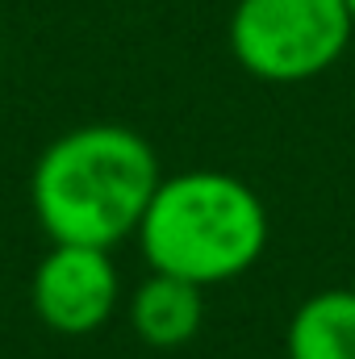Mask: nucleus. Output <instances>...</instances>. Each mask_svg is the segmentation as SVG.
<instances>
[{"mask_svg":"<svg viewBox=\"0 0 355 359\" xmlns=\"http://www.w3.org/2000/svg\"><path fill=\"white\" fill-rule=\"evenodd\" d=\"M34 313L46 330L63 339H84L100 330L117 301H121V276L109 251L76 247V243H51L42 264L34 271Z\"/></svg>","mask_w":355,"mask_h":359,"instance_id":"nucleus-4","label":"nucleus"},{"mask_svg":"<svg viewBox=\"0 0 355 359\" xmlns=\"http://www.w3.org/2000/svg\"><path fill=\"white\" fill-rule=\"evenodd\" d=\"M351 29L347 0H239L230 46L255 80L301 84L339 63Z\"/></svg>","mask_w":355,"mask_h":359,"instance_id":"nucleus-3","label":"nucleus"},{"mask_svg":"<svg viewBox=\"0 0 355 359\" xmlns=\"http://www.w3.org/2000/svg\"><path fill=\"white\" fill-rule=\"evenodd\" d=\"M163 184L155 147L130 126H76L34 163L29 201L51 243L113 251L138 234L142 213Z\"/></svg>","mask_w":355,"mask_h":359,"instance_id":"nucleus-1","label":"nucleus"},{"mask_svg":"<svg viewBox=\"0 0 355 359\" xmlns=\"http://www.w3.org/2000/svg\"><path fill=\"white\" fill-rule=\"evenodd\" d=\"M201 322H205V297L196 284H188L180 276L151 271L130 297V326L155 351H172V347L192 343Z\"/></svg>","mask_w":355,"mask_h":359,"instance_id":"nucleus-5","label":"nucleus"},{"mask_svg":"<svg viewBox=\"0 0 355 359\" xmlns=\"http://www.w3.org/2000/svg\"><path fill=\"white\" fill-rule=\"evenodd\" d=\"M134 238L151 271L209 288L239 280L260 264L267 247V209L247 180L196 168L163 176Z\"/></svg>","mask_w":355,"mask_h":359,"instance_id":"nucleus-2","label":"nucleus"},{"mask_svg":"<svg viewBox=\"0 0 355 359\" xmlns=\"http://www.w3.org/2000/svg\"><path fill=\"white\" fill-rule=\"evenodd\" d=\"M288 359H355V288L305 297L288 322Z\"/></svg>","mask_w":355,"mask_h":359,"instance_id":"nucleus-6","label":"nucleus"},{"mask_svg":"<svg viewBox=\"0 0 355 359\" xmlns=\"http://www.w3.org/2000/svg\"><path fill=\"white\" fill-rule=\"evenodd\" d=\"M347 13H351V21H355V0H347Z\"/></svg>","mask_w":355,"mask_h":359,"instance_id":"nucleus-7","label":"nucleus"}]
</instances>
